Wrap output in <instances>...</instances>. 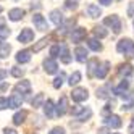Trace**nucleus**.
Listing matches in <instances>:
<instances>
[{"label":"nucleus","mask_w":134,"mask_h":134,"mask_svg":"<svg viewBox=\"0 0 134 134\" xmlns=\"http://www.w3.org/2000/svg\"><path fill=\"white\" fill-rule=\"evenodd\" d=\"M116 50L120 53H124V55L131 57V55H134V42L131 39H121L116 44Z\"/></svg>","instance_id":"nucleus-1"},{"label":"nucleus","mask_w":134,"mask_h":134,"mask_svg":"<svg viewBox=\"0 0 134 134\" xmlns=\"http://www.w3.org/2000/svg\"><path fill=\"white\" fill-rule=\"evenodd\" d=\"M103 23H105V26L111 27L115 34H120L121 32V20H120L118 15H110V16H107L103 20Z\"/></svg>","instance_id":"nucleus-2"},{"label":"nucleus","mask_w":134,"mask_h":134,"mask_svg":"<svg viewBox=\"0 0 134 134\" xmlns=\"http://www.w3.org/2000/svg\"><path fill=\"white\" fill-rule=\"evenodd\" d=\"M32 23L36 26V29H39V31H47L49 29V23H47V20L41 13H34L32 15Z\"/></svg>","instance_id":"nucleus-3"},{"label":"nucleus","mask_w":134,"mask_h":134,"mask_svg":"<svg viewBox=\"0 0 134 134\" xmlns=\"http://www.w3.org/2000/svg\"><path fill=\"white\" fill-rule=\"evenodd\" d=\"M71 97H73L74 102H84V100L89 99V92L86 87H76L71 92Z\"/></svg>","instance_id":"nucleus-4"},{"label":"nucleus","mask_w":134,"mask_h":134,"mask_svg":"<svg viewBox=\"0 0 134 134\" xmlns=\"http://www.w3.org/2000/svg\"><path fill=\"white\" fill-rule=\"evenodd\" d=\"M103 123L107 124L108 128H113V129H118V128L123 126V121H121V118L118 115H110V116H107L103 120Z\"/></svg>","instance_id":"nucleus-5"},{"label":"nucleus","mask_w":134,"mask_h":134,"mask_svg":"<svg viewBox=\"0 0 134 134\" xmlns=\"http://www.w3.org/2000/svg\"><path fill=\"white\" fill-rule=\"evenodd\" d=\"M32 39H34V31L29 29V27L21 29L20 36H18V41H20L21 44H29V42H32Z\"/></svg>","instance_id":"nucleus-6"},{"label":"nucleus","mask_w":134,"mask_h":134,"mask_svg":"<svg viewBox=\"0 0 134 134\" xmlns=\"http://www.w3.org/2000/svg\"><path fill=\"white\" fill-rule=\"evenodd\" d=\"M86 36H87V31H86V27H76V29H73L71 32V41L73 42H82L86 39Z\"/></svg>","instance_id":"nucleus-7"},{"label":"nucleus","mask_w":134,"mask_h":134,"mask_svg":"<svg viewBox=\"0 0 134 134\" xmlns=\"http://www.w3.org/2000/svg\"><path fill=\"white\" fill-rule=\"evenodd\" d=\"M44 70L47 74H55L58 71V65H57L55 58H45L44 60Z\"/></svg>","instance_id":"nucleus-8"},{"label":"nucleus","mask_w":134,"mask_h":134,"mask_svg":"<svg viewBox=\"0 0 134 134\" xmlns=\"http://www.w3.org/2000/svg\"><path fill=\"white\" fill-rule=\"evenodd\" d=\"M31 92V82L29 81H20L16 86H15V94H29Z\"/></svg>","instance_id":"nucleus-9"},{"label":"nucleus","mask_w":134,"mask_h":134,"mask_svg":"<svg viewBox=\"0 0 134 134\" xmlns=\"http://www.w3.org/2000/svg\"><path fill=\"white\" fill-rule=\"evenodd\" d=\"M66 111H68V99H66V95H62L58 103H57V115L63 116Z\"/></svg>","instance_id":"nucleus-10"},{"label":"nucleus","mask_w":134,"mask_h":134,"mask_svg":"<svg viewBox=\"0 0 134 134\" xmlns=\"http://www.w3.org/2000/svg\"><path fill=\"white\" fill-rule=\"evenodd\" d=\"M50 21L55 24V26H62L63 23H65V18H63V13L60 12V10H52L50 12Z\"/></svg>","instance_id":"nucleus-11"},{"label":"nucleus","mask_w":134,"mask_h":134,"mask_svg":"<svg viewBox=\"0 0 134 134\" xmlns=\"http://www.w3.org/2000/svg\"><path fill=\"white\" fill-rule=\"evenodd\" d=\"M23 105V97L20 94H13L12 97H8V108H20Z\"/></svg>","instance_id":"nucleus-12"},{"label":"nucleus","mask_w":134,"mask_h":134,"mask_svg":"<svg viewBox=\"0 0 134 134\" xmlns=\"http://www.w3.org/2000/svg\"><path fill=\"white\" fill-rule=\"evenodd\" d=\"M132 73H134V70H132V66L129 65V63H124V65H120V68H118V74L121 76V78H131L132 76Z\"/></svg>","instance_id":"nucleus-13"},{"label":"nucleus","mask_w":134,"mask_h":134,"mask_svg":"<svg viewBox=\"0 0 134 134\" xmlns=\"http://www.w3.org/2000/svg\"><path fill=\"white\" fill-rule=\"evenodd\" d=\"M44 113H45L47 118H53L55 115H57V107L53 105L52 100H47V102L44 103Z\"/></svg>","instance_id":"nucleus-14"},{"label":"nucleus","mask_w":134,"mask_h":134,"mask_svg":"<svg viewBox=\"0 0 134 134\" xmlns=\"http://www.w3.org/2000/svg\"><path fill=\"white\" fill-rule=\"evenodd\" d=\"M128 89H129V81H128V79H123V81L116 86V87L113 89V94H115V95H124V94L128 92Z\"/></svg>","instance_id":"nucleus-15"},{"label":"nucleus","mask_w":134,"mask_h":134,"mask_svg":"<svg viewBox=\"0 0 134 134\" xmlns=\"http://www.w3.org/2000/svg\"><path fill=\"white\" fill-rule=\"evenodd\" d=\"M24 10L23 8H12L10 12H8V18H10L12 21H20L23 20V16H24Z\"/></svg>","instance_id":"nucleus-16"},{"label":"nucleus","mask_w":134,"mask_h":134,"mask_svg":"<svg viewBox=\"0 0 134 134\" xmlns=\"http://www.w3.org/2000/svg\"><path fill=\"white\" fill-rule=\"evenodd\" d=\"M108 71H110V62H103V63L99 65V70L95 73V76H97L99 79H103L105 76L108 74Z\"/></svg>","instance_id":"nucleus-17"},{"label":"nucleus","mask_w":134,"mask_h":134,"mask_svg":"<svg viewBox=\"0 0 134 134\" xmlns=\"http://www.w3.org/2000/svg\"><path fill=\"white\" fill-rule=\"evenodd\" d=\"M86 13H87V16H91V18H99L102 15V10H100V7L94 5V3H89L87 8H86Z\"/></svg>","instance_id":"nucleus-18"},{"label":"nucleus","mask_w":134,"mask_h":134,"mask_svg":"<svg viewBox=\"0 0 134 134\" xmlns=\"http://www.w3.org/2000/svg\"><path fill=\"white\" fill-rule=\"evenodd\" d=\"M27 118V111L26 110H20V111H16L13 115V124H16V126H20V124H23Z\"/></svg>","instance_id":"nucleus-19"},{"label":"nucleus","mask_w":134,"mask_h":134,"mask_svg":"<svg viewBox=\"0 0 134 134\" xmlns=\"http://www.w3.org/2000/svg\"><path fill=\"white\" fill-rule=\"evenodd\" d=\"M74 55H76V60H78L79 63H84L86 60H87V50H86L84 47H81V45H78V47H76Z\"/></svg>","instance_id":"nucleus-20"},{"label":"nucleus","mask_w":134,"mask_h":134,"mask_svg":"<svg viewBox=\"0 0 134 134\" xmlns=\"http://www.w3.org/2000/svg\"><path fill=\"white\" fill-rule=\"evenodd\" d=\"M16 62L18 63H27V62H31V52L29 50H20L16 53Z\"/></svg>","instance_id":"nucleus-21"},{"label":"nucleus","mask_w":134,"mask_h":134,"mask_svg":"<svg viewBox=\"0 0 134 134\" xmlns=\"http://www.w3.org/2000/svg\"><path fill=\"white\" fill-rule=\"evenodd\" d=\"M60 47H62V52H60V58H62V62H63V63H66V65H68V63L71 62V55H70V50H68V47H66V44H60Z\"/></svg>","instance_id":"nucleus-22"},{"label":"nucleus","mask_w":134,"mask_h":134,"mask_svg":"<svg viewBox=\"0 0 134 134\" xmlns=\"http://www.w3.org/2000/svg\"><path fill=\"white\" fill-rule=\"evenodd\" d=\"M50 41H52V37H42V39L32 47V52H41L45 45H49V44H50Z\"/></svg>","instance_id":"nucleus-23"},{"label":"nucleus","mask_w":134,"mask_h":134,"mask_svg":"<svg viewBox=\"0 0 134 134\" xmlns=\"http://www.w3.org/2000/svg\"><path fill=\"white\" fill-rule=\"evenodd\" d=\"M92 32H94V36H95V39H97V37H99V39H103V37L108 36V31L105 29L103 26H95L94 29H92Z\"/></svg>","instance_id":"nucleus-24"},{"label":"nucleus","mask_w":134,"mask_h":134,"mask_svg":"<svg viewBox=\"0 0 134 134\" xmlns=\"http://www.w3.org/2000/svg\"><path fill=\"white\" fill-rule=\"evenodd\" d=\"M87 45H89V49L94 50V52H100V50H102V44H100L97 39H95V37H94V39H89V41H87Z\"/></svg>","instance_id":"nucleus-25"},{"label":"nucleus","mask_w":134,"mask_h":134,"mask_svg":"<svg viewBox=\"0 0 134 134\" xmlns=\"http://www.w3.org/2000/svg\"><path fill=\"white\" fill-rule=\"evenodd\" d=\"M12 52V45L10 44H2L0 45V58H7Z\"/></svg>","instance_id":"nucleus-26"},{"label":"nucleus","mask_w":134,"mask_h":134,"mask_svg":"<svg viewBox=\"0 0 134 134\" xmlns=\"http://www.w3.org/2000/svg\"><path fill=\"white\" fill-rule=\"evenodd\" d=\"M95 70H99V60L92 58V60H89V76H94L95 73H97Z\"/></svg>","instance_id":"nucleus-27"},{"label":"nucleus","mask_w":134,"mask_h":134,"mask_svg":"<svg viewBox=\"0 0 134 134\" xmlns=\"http://www.w3.org/2000/svg\"><path fill=\"white\" fill-rule=\"evenodd\" d=\"M110 94H111V92H110V87H108V86H103V87L97 89V97H99V99H107Z\"/></svg>","instance_id":"nucleus-28"},{"label":"nucleus","mask_w":134,"mask_h":134,"mask_svg":"<svg viewBox=\"0 0 134 134\" xmlns=\"http://www.w3.org/2000/svg\"><path fill=\"white\" fill-rule=\"evenodd\" d=\"M92 116V110L87 107V108H84V111L81 113V115H78V116H76V120L78 121H86V120H89Z\"/></svg>","instance_id":"nucleus-29"},{"label":"nucleus","mask_w":134,"mask_h":134,"mask_svg":"<svg viewBox=\"0 0 134 134\" xmlns=\"http://www.w3.org/2000/svg\"><path fill=\"white\" fill-rule=\"evenodd\" d=\"M42 103H44V94H37L36 97L32 99V102H31V105L34 108H39V107H42Z\"/></svg>","instance_id":"nucleus-30"},{"label":"nucleus","mask_w":134,"mask_h":134,"mask_svg":"<svg viewBox=\"0 0 134 134\" xmlns=\"http://www.w3.org/2000/svg\"><path fill=\"white\" fill-rule=\"evenodd\" d=\"M81 81V73L79 71H74L71 76H70V81H68V84L71 86V87H73V86H76V84H78Z\"/></svg>","instance_id":"nucleus-31"},{"label":"nucleus","mask_w":134,"mask_h":134,"mask_svg":"<svg viewBox=\"0 0 134 134\" xmlns=\"http://www.w3.org/2000/svg\"><path fill=\"white\" fill-rule=\"evenodd\" d=\"M10 74L15 76V78H23V76H24V70L20 68V66H13V68L10 70Z\"/></svg>","instance_id":"nucleus-32"},{"label":"nucleus","mask_w":134,"mask_h":134,"mask_svg":"<svg viewBox=\"0 0 134 134\" xmlns=\"http://www.w3.org/2000/svg\"><path fill=\"white\" fill-rule=\"evenodd\" d=\"M60 52H62L60 44L52 45V47H50V58H57V57H60Z\"/></svg>","instance_id":"nucleus-33"},{"label":"nucleus","mask_w":134,"mask_h":134,"mask_svg":"<svg viewBox=\"0 0 134 134\" xmlns=\"http://www.w3.org/2000/svg\"><path fill=\"white\" fill-rule=\"evenodd\" d=\"M79 5V0H66L65 2V8L66 10H76Z\"/></svg>","instance_id":"nucleus-34"},{"label":"nucleus","mask_w":134,"mask_h":134,"mask_svg":"<svg viewBox=\"0 0 134 134\" xmlns=\"http://www.w3.org/2000/svg\"><path fill=\"white\" fill-rule=\"evenodd\" d=\"M74 23H76V20H73V18H71V20H68L65 24H62V34H66V32H68L70 27L74 26Z\"/></svg>","instance_id":"nucleus-35"},{"label":"nucleus","mask_w":134,"mask_h":134,"mask_svg":"<svg viewBox=\"0 0 134 134\" xmlns=\"http://www.w3.org/2000/svg\"><path fill=\"white\" fill-rule=\"evenodd\" d=\"M63 81H65V74L60 73V76H57L55 81H53V87H55V89H60L62 86H63Z\"/></svg>","instance_id":"nucleus-36"},{"label":"nucleus","mask_w":134,"mask_h":134,"mask_svg":"<svg viewBox=\"0 0 134 134\" xmlns=\"http://www.w3.org/2000/svg\"><path fill=\"white\" fill-rule=\"evenodd\" d=\"M111 110H113V102L105 105V107H103V110H102V115H103L105 118H107V116H110V115H111Z\"/></svg>","instance_id":"nucleus-37"},{"label":"nucleus","mask_w":134,"mask_h":134,"mask_svg":"<svg viewBox=\"0 0 134 134\" xmlns=\"http://www.w3.org/2000/svg\"><path fill=\"white\" fill-rule=\"evenodd\" d=\"M86 107H81V105H74V107L71 108V113H73V116H78V115H81L84 111Z\"/></svg>","instance_id":"nucleus-38"},{"label":"nucleus","mask_w":134,"mask_h":134,"mask_svg":"<svg viewBox=\"0 0 134 134\" xmlns=\"http://www.w3.org/2000/svg\"><path fill=\"white\" fill-rule=\"evenodd\" d=\"M8 36H10V29H8L7 26H2V27H0V39L5 41Z\"/></svg>","instance_id":"nucleus-39"},{"label":"nucleus","mask_w":134,"mask_h":134,"mask_svg":"<svg viewBox=\"0 0 134 134\" xmlns=\"http://www.w3.org/2000/svg\"><path fill=\"white\" fill-rule=\"evenodd\" d=\"M5 108H8V99L0 97V110H5Z\"/></svg>","instance_id":"nucleus-40"},{"label":"nucleus","mask_w":134,"mask_h":134,"mask_svg":"<svg viewBox=\"0 0 134 134\" xmlns=\"http://www.w3.org/2000/svg\"><path fill=\"white\" fill-rule=\"evenodd\" d=\"M132 107H134V99H132L131 102H128V103H124L123 107H121V110H123V111H128V110H131Z\"/></svg>","instance_id":"nucleus-41"},{"label":"nucleus","mask_w":134,"mask_h":134,"mask_svg":"<svg viewBox=\"0 0 134 134\" xmlns=\"http://www.w3.org/2000/svg\"><path fill=\"white\" fill-rule=\"evenodd\" d=\"M49 134H66V132H65V129H63V128L57 126V128H53V129H52V131H50Z\"/></svg>","instance_id":"nucleus-42"},{"label":"nucleus","mask_w":134,"mask_h":134,"mask_svg":"<svg viewBox=\"0 0 134 134\" xmlns=\"http://www.w3.org/2000/svg\"><path fill=\"white\" fill-rule=\"evenodd\" d=\"M7 70H2V68H0V81H2V79H5L7 78Z\"/></svg>","instance_id":"nucleus-43"},{"label":"nucleus","mask_w":134,"mask_h":134,"mask_svg":"<svg viewBox=\"0 0 134 134\" xmlns=\"http://www.w3.org/2000/svg\"><path fill=\"white\" fill-rule=\"evenodd\" d=\"M3 132H5V134H18V132H16L15 129H12V128H5Z\"/></svg>","instance_id":"nucleus-44"},{"label":"nucleus","mask_w":134,"mask_h":134,"mask_svg":"<svg viewBox=\"0 0 134 134\" xmlns=\"http://www.w3.org/2000/svg\"><path fill=\"white\" fill-rule=\"evenodd\" d=\"M129 16H134V3H129V10H128Z\"/></svg>","instance_id":"nucleus-45"},{"label":"nucleus","mask_w":134,"mask_h":134,"mask_svg":"<svg viewBox=\"0 0 134 134\" xmlns=\"http://www.w3.org/2000/svg\"><path fill=\"white\" fill-rule=\"evenodd\" d=\"M99 134H108V129L107 128H102V129H99ZM111 134V132H110Z\"/></svg>","instance_id":"nucleus-46"},{"label":"nucleus","mask_w":134,"mask_h":134,"mask_svg":"<svg viewBox=\"0 0 134 134\" xmlns=\"http://www.w3.org/2000/svg\"><path fill=\"white\" fill-rule=\"evenodd\" d=\"M100 3H102V5H110L111 0H100Z\"/></svg>","instance_id":"nucleus-47"},{"label":"nucleus","mask_w":134,"mask_h":134,"mask_svg":"<svg viewBox=\"0 0 134 134\" xmlns=\"http://www.w3.org/2000/svg\"><path fill=\"white\" fill-rule=\"evenodd\" d=\"M5 89H7V84H0V92L5 91Z\"/></svg>","instance_id":"nucleus-48"},{"label":"nucleus","mask_w":134,"mask_h":134,"mask_svg":"<svg viewBox=\"0 0 134 134\" xmlns=\"http://www.w3.org/2000/svg\"><path fill=\"white\" fill-rule=\"evenodd\" d=\"M2 10H3V8H2V7H0V13H2Z\"/></svg>","instance_id":"nucleus-49"},{"label":"nucleus","mask_w":134,"mask_h":134,"mask_svg":"<svg viewBox=\"0 0 134 134\" xmlns=\"http://www.w3.org/2000/svg\"><path fill=\"white\" fill-rule=\"evenodd\" d=\"M111 134H120V132H111Z\"/></svg>","instance_id":"nucleus-50"}]
</instances>
